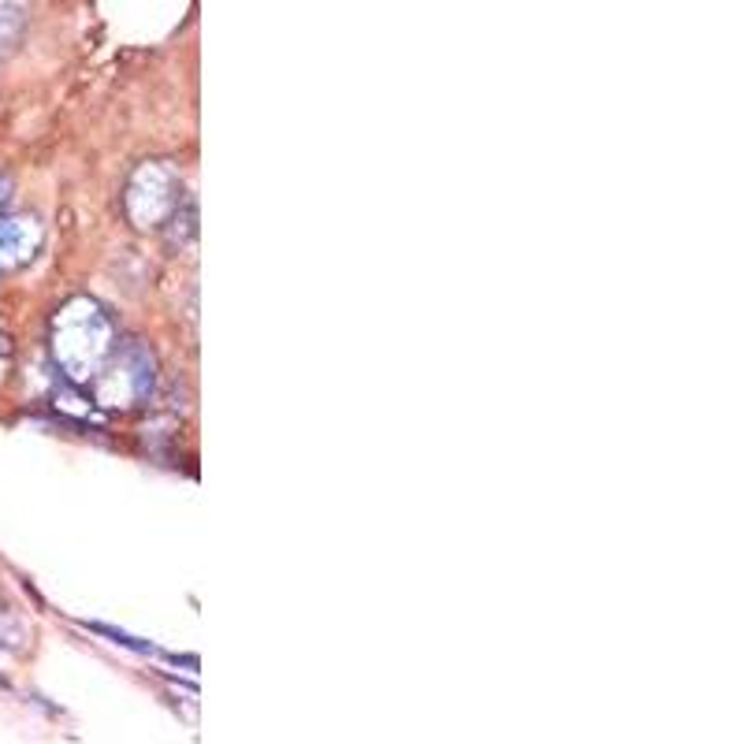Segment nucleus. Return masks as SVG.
Segmentation results:
<instances>
[{
    "label": "nucleus",
    "mask_w": 744,
    "mask_h": 744,
    "mask_svg": "<svg viewBox=\"0 0 744 744\" xmlns=\"http://www.w3.org/2000/svg\"><path fill=\"white\" fill-rule=\"evenodd\" d=\"M53 361L71 384H90L116 350V331H112L109 313L93 298H71L53 317Z\"/></svg>",
    "instance_id": "f257e3e1"
},
{
    "label": "nucleus",
    "mask_w": 744,
    "mask_h": 744,
    "mask_svg": "<svg viewBox=\"0 0 744 744\" xmlns=\"http://www.w3.org/2000/svg\"><path fill=\"white\" fill-rule=\"evenodd\" d=\"M153 380H157V365H153L149 350L142 342H123V347L116 342L101 372L90 380L93 403L109 409H131L153 395Z\"/></svg>",
    "instance_id": "f03ea898"
},
{
    "label": "nucleus",
    "mask_w": 744,
    "mask_h": 744,
    "mask_svg": "<svg viewBox=\"0 0 744 744\" xmlns=\"http://www.w3.org/2000/svg\"><path fill=\"white\" fill-rule=\"evenodd\" d=\"M179 187H183L179 183V171L165 165V160L142 165L135 176H131L127 198H123L131 224L142 227V232H153V227H160L168 216H176L179 213Z\"/></svg>",
    "instance_id": "7ed1b4c3"
},
{
    "label": "nucleus",
    "mask_w": 744,
    "mask_h": 744,
    "mask_svg": "<svg viewBox=\"0 0 744 744\" xmlns=\"http://www.w3.org/2000/svg\"><path fill=\"white\" fill-rule=\"evenodd\" d=\"M42 250V224L26 216H8L0 221V272L23 269Z\"/></svg>",
    "instance_id": "20e7f679"
},
{
    "label": "nucleus",
    "mask_w": 744,
    "mask_h": 744,
    "mask_svg": "<svg viewBox=\"0 0 744 744\" xmlns=\"http://www.w3.org/2000/svg\"><path fill=\"white\" fill-rule=\"evenodd\" d=\"M19 31H23V0H0V53L12 49Z\"/></svg>",
    "instance_id": "39448f33"
},
{
    "label": "nucleus",
    "mask_w": 744,
    "mask_h": 744,
    "mask_svg": "<svg viewBox=\"0 0 744 744\" xmlns=\"http://www.w3.org/2000/svg\"><path fill=\"white\" fill-rule=\"evenodd\" d=\"M4 372H8V339L0 331V380H4Z\"/></svg>",
    "instance_id": "423d86ee"
},
{
    "label": "nucleus",
    "mask_w": 744,
    "mask_h": 744,
    "mask_svg": "<svg viewBox=\"0 0 744 744\" xmlns=\"http://www.w3.org/2000/svg\"><path fill=\"white\" fill-rule=\"evenodd\" d=\"M8 202H12V183H8V179L0 176V208H4Z\"/></svg>",
    "instance_id": "0eeeda50"
}]
</instances>
